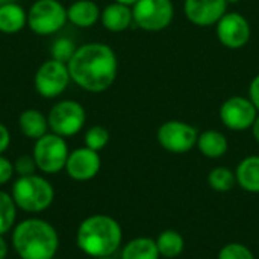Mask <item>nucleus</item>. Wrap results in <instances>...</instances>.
<instances>
[{"instance_id": "nucleus-26", "label": "nucleus", "mask_w": 259, "mask_h": 259, "mask_svg": "<svg viewBox=\"0 0 259 259\" xmlns=\"http://www.w3.org/2000/svg\"><path fill=\"white\" fill-rule=\"evenodd\" d=\"M76 49H77V46L70 38L59 36L53 41V44L50 47V58L67 64L71 59V56L74 55Z\"/></svg>"}, {"instance_id": "nucleus-5", "label": "nucleus", "mask_w": 259, "mask_h": 259, "mask_svg": "<svg viewBox=\"0 0 259 259\" xmlns=\"http://www.w3.org/2000/svg\"><path fill=\"white\" fill-rule=\"evenodd\" d=\"M67 21V8L59 0H35L27 9V27L39 36L58 33Z\"/></svg>"}, {"instance_id": "nucleus-19", "label": "nucleus", "mask_w": 259, "mask_h": 259, "mask_svg": "<svg viewBox=\"0 0 259 259\" xmlns=\"http://www.w3.org/2000/svg\"><path fill=\"white\" fill-rule=\"evenodd\" d=\"M196 147L203 156L209 159H219L226 155L229 149V143L223 132L217 129H208L199 134Z\"/></svg>"}, {"instance_id": "nucleus-1", "label": "nucleus", "mask_w": 259, "mask_h": 259, "mask_svg": "<svg viewBox=\"0 0 259 259\" xmlns=\"http://www.w3.org/2000/svg\"><path fill=\"white\" fill-rule=\"evenodd\" d=\"M71 82L88 93L109 90L118 73V59L114 49L105 42H87L77 46L67 62Z\"/></svg>"}, {"instance_id": "nucleus-7", "label": "nucleus", "mask_w": 259, "mask_h": 259, "mask_svg": "<svg viewBox=\"0 0 259 259\" xmlns=\"http://www.w3.org/2000/svg\"><path fill=\"white\" fill-rule=\"evenodd\" d=\"M70 150L65 138L47 132L44 137L35 141L32 156L39 171L44 175H56L65 168Z\"/></svg>"}, {"instance_id": "nucleus-25", "label": "nucleus", "mask_w": 259, "mask_h": 259, "mask_svg": "<svg viewBox=\"0 0 259 259\" xmlns=\"http://www.w3.org/2000/svg\"><path fill=\"white\" fill-rule=\"evenodd\" d=\"M83 143H85V147H88L91 150H96V152H100L109 143V131L106 127L100 126V124L91 126L85 132Z\"/></svg>"}, {"instance_id": "nucleus-34", "label": "nucleus", "mask_w": 259, "mask_h": 259, "mask_svg": "<svg viewBox=\"0 0 259 259\" xmlns=\"http://www.w3.org/2000/svg\"><path fill=\"white\" fill-rule=\"evenodd\" d=\"M114 2H118V3H123V5H127V6H134L138 0H114Z\"/></svg>"}, {"instance_id": "nucleus-28", "label": "nucleus", "mask_w": 259, "mask_h": 259, "mask_svg": "<svg viewBox=\"0 0 259 259\" xmlns=\"http://www.w3.org/2000/svg\"><path fill=\"white\" fill-rule=\"evenodd\" d=\"M14 170H15V175L18 176H30V175H35L38 167L32 155H21L15 159Z\"/></svg>"}, {"instance_id": "nucleus-14", "label": "nucleus", "mask_w": 259, "mask_h": 259, "mask_svg": "<svg viewBox=\"0 0 259 259\" xmlns=\"http://www.w3.org/2000/svg\"><path fill=\"white\" fill-rule=\"evenodd\" d=\"M226 0H185L184 14L190 23L199 27L215 26L226 14Z\"/></svg>"}, {"instance_id": "nucleus-8", "label": "nucleus", "mask_w": 259, "mask_h": 259, "mask_svg": "<svg viewBox=\"0 0 259 259\" xmlns=\"http://www.w3.org/2000/svg\"><path fill=\"white\" fill-rule=\"evenodd\" d=\"M71 82L70 71L65 62H59L56 59L44 61L33 76L35 91L47 100L58 99L65 93Z\"/></svg>"}, {"instance_id": "nucleus-15", "label": "nucleus", "mask_w": 259, "mask_h": 259, "mask_svg": "<svg viewBox=\"0 0 259 259\" xmlns=\"http://www.w3.org/2000/svg\"><path fill=\"white\" fill-rule=\"evenodd\" d=\"M100 21H102V26L112 33L124 32L134 23L132 6H127V5H123L118 2H112L102 9Z\"/></svg>"}, {"instance_id": "nucleus-4", "label": "nucleus", "mask_w": 259, "mask_h": 259, "mask_svg": "<svg viewBox=\"0 0 259 259\" xmlns=\"http://www.w3.org/2000/svg\"><path fill=\"white\" fill-rule=\"evenodd\" d=\"M11 196L18 209L29 214H38L50 208L55 200L53 185L42 176H18L11 188Z\"/></svg>"}, {"instance_id": "nucleus-32", "label": "nucleus", "mask_w": 259, "mask_h": 259, "mask_svg": "<svg viewBox=\"0 0 259 259\" xmlns=\"http://www.w3.org/2000/svg\"><path fill=\"white\" fill-rule=\"evenodd\" d=\"M8 252H9V246H8V243H6L5 237L0 235V259H6Z\"/></svg>"}, {"instance_id": "nucleus-27", "label": "nucleus", "mask_w": 259, "mask_h": 259, "mask_svg": "<svg viewBox=\"0 0 259 259\" xmlns=\"http://www.w3.org/2000/svg\"><path fill=\"white\" fill-rule=\"evenodd\" d=\"M217 259H255L252 250L241 243H229L219 252Z\"/></svg>"}, {"instance_id": "nucleus-20", "label": "nucleus", "mask_w": 259, "mask_h": 259, "mask_svg": "<svg viewBox=\"0 0 259 259\" xmlns=\"http://www.w3.org/2000/svg\"><path fill=\"white\" fill-rule=\"evenodd\" d=\"M235 178L241 190L252 194H259V155L243 158L237 165Z\"/></svg>"}, {"instance_id": "nucleus-18", "label": "nucleus", "mask_w": 259, "mask_h": 259, "mask_svg": "<svg viewBox=\"0 0 259 259\" xmlns=\"http://www.w3.org/2000/svg\"><path fill=\"white\" fill-rule=\"evenodd\" d=\"M18 129L26 138L33 141L39 140L47 132H50L47 115L39 109H33V108L24 109L18 115Z\"/></svg>"}, {"instance_id": "nucleus-33", "label": "nucleus", "mask_w": 259, "mask_h": 259, "mask_svg": "<svg viewBox=\"0 0 259 259\" xmlns=\"http://www.w3.org/2000/svg\"><path fill=\"white\" fill-rule=\"evenodd\" d=\"M252 135H253V138H255V141L259 144V114L258 117H256V120L253 121V124H252Z\"/></svg>"}, {"instance_id": "nucleus-16", "label": "nucleus", "mask_w": 259, "mask_h": 259, "mask_svg": "<svg viewBox=\"0 0 259 259\" xmlns=\"http://www.w3.org/2000/svg\"><path fill=\"white\" fill-rule=\"evenodd\" d=\"M27 26V9L9 0L0 3V33L14 35Z\"/></svg>"}, {"instance_id": "nucleus-35", "label": "nucleus", "mask_w": 259, "mask_h": 259, "mask_svg": "<svg viewBox=\"0 0 259 259\" xmlns=\"http://www.w3.org/2000/svg\"><path fill=\"white\" fill-rule=\"evenodd\" d=\"M228 3H238V2H241V0H226Z\"/></svg>"}, {"instance_id": "nucleus-36", "label": "nucleus", "mask_w": 259, "mask_h": 259, "mask_svg": "<svg viewBox=\"0 0 259 259\" xmlns=\"http://www.w3.org/2000/svg\"><path fill=\"white\" fill-rule=\"evenodd\" d=\"M94 259H114L112 256H103V258H94Z\"/></svg>"}, {"instance_id": "nucleus-11", "label": "nucleus", "mask_w": 259, "mask_h": 259, "mask_svg": "<svg viewBox=\"0 0 259 259\" xmlns=\"http://www.w3.org/2000/svg\"><path fill=\"white\" fill-rule=\"evenodd\" d=\"M258 114V109L250 102V99L243 96H232L226 99L222 103L219 112L222 123L228 129L235 132H243L250 129Z\"/></svg>"}, {"instance_id": "nucleus-6", "label": "nucleus", "mask_w": 259, "mask_h": 259, "mask_svg": "<svg viewBox=\"0 0 259 259\" xmlns=\"http://www.w3.org/2000/svg\"><path fill=\"white\" fill-rule=\"evenodd\" d=\"M47 121L50 132L62 138H70L77 135L83 129L87 112L83 105L77 100L62 99L50 108L47 114Z\"/></svg>"}, {"instance_id": "nucleus-10", "label": "nucleus", "mask_w": 259, "mask_h": 259, "mask_svg": "<svg viewBox=\"0 0 259 259\" xmlns=\"http://www.w3.org/2000/svg\"><path fill=\"white\" fill-rule=\"evenodd\" d=\"M134 23L147 32H159L168 27L175 17L171 0H138L132 6Z\"/></svg>"}, {"instance_id": "nucleus-9", "label": "nucleus", "mask_w": 259, "mask_h": 259, "mask_svg": "<svg viewBox=\"0 0 259 259\" xmlns=\"http://www.w3.org/2000/svg\"><path fill=\"white\" fill-rule=\"evenodd\" d=\"M199 131L182 120H168L158 127L156 140L158 144L175 155H182L196 147Z\"/></svg>"}, {"instance_id": "nucleus-2", "label": "nucleus", "mask_w": 259, "mask_h": 259, "mask_svg": "<svg viewBox=\"0 0 259 259\" xmlns=\"http://www.w3.org/2000/svg\"><path fill=\"white\" fill-rule=\"evenodd\" d=\"M123 243L120 223L105 214L90 215L77 228L76 244L80 252L91 258L112 256Z\"/></svg>"}, {"instance_id": "nucleus-12", "label": "nucleus", "mask_w": 259, "mask_h": 259, "mask_svg": "<svg viewBox=\"0 0 259 259\" xmlns=\"http://www.w3.org/2000/svg\"><path fill=\"white\" fill-rule=\"evenodd\" d=\"M219 41L232 50L244 47L250 39V23L240 12H226L215 24Z\"/></svg>"}, {"instance_id": "nucleus-13", "label": "nucleus", "mask_w": 259, "mask_h": 259, "mask_svg": "<svg viewBox=\"0 0 259 259\" xmlns=\"http://www.w3.org/2000/svg\"><path fill=\"white\" fill-rule=\"evenodd\" d=\"M100 167H102V159L99 152L83 146L70 152L64 170L67 171L68 178H71L73 181L87 182L99 175Z\"/></svg>"}, {"instance_id": "nucleus-24", "label": "nucleus", "mask_w": 259, "mask_h": 259, "mask_svg": "<svg viewBox=\"0 0 259 259\" xmlns=\"http://www.w3.org/2000/svg\"><path fill=\"white\" fill-rule=\"evenodd\" d=\"M237 184L235 171L228 167H215L208 175V185L217 193H228Z\"/></svg>"}, {"instance_id": "nucleus-29", "label": "nucleus", "mask_w": 259, "mask_h": 259, "mask_svg": "<svg viewBox=\"0 0 259 259\" xmlns=\"http://www.w3.org/2000/svg\"><path fill=\"white\" fill-rule=\"evenodd\" d=\"M14 162H11V159H8L5 155H0V185L8 184L14 178Z\"/></svg>"}, {"instance_id": "nucleus-3", "label": "nucleus", "mask_w": 259, "mask_h": 259, "mask_svg": "<svg viewBox=\"0 0 259 259\" xmlns=\"http://www.w3.org/2000/svg\"><path fill=\"white\" fill-rule=\"evenodd\" d=\"M12 247L20 259H55L59 249L58 231L42 219H26L12 229Z\"/></svg>"}, {"instance_id": "nucleus-22", "label": "nucleus", "mask_w": 259, "mask_h": 259, "mask_svg": "<svg viewBox=\"0 0 259 259\" xmlns=\"http://www.w3.org/2000/svg\"><path fill=\"white\" fill-rule=\"evenodd\" d=\"M155 241H156L158 252H159V255L162 258H178L184 252V249H185V240H184V237L178 231H173V229L162 231Z\"/></svg>"}, {"instance_id": "nucleus-31", "label": "nucleus", "mask_w": 259, "mask_h": 259, "mask_svg": "<svg viewBox=\"0 0 259 259\" xmlns=\"http://www.w3.org/2000/svg\"><path fill=\"white\" fill-rule=\"evenodd\" d=\"M11 146V134H9V129L0 123V155H3L8 147Z\"/></svg>"}, {"instance_id": "nucleus-21", "label": "nucleus", "mask_w": 259, "mask_h": 259, "mask_svg": "<svg viewBox=\"0 0 259 259\" xmlns=\"http://www.w3.org/2000/svg\"><path fill=\"white\" fill-rule=\"evenodd\" d=\"M161 255L156 241L149 237H138L131 240L120 253V259H159Z\"/></svg>"}, {"instance_id": "nucleus-17", "label": "nucleus", "mask_w": 259, "mask_h": 259, "mask_svg": "<svg viewBox=\"0 0 259 259\" xmlns=\"http://www.w3.org/2000/svg\"><path fill=\"white\" fill-rule=\"evenodd\" d=\"M102 9L94 0H74L70 6H67V18L68 21L80 29L93 27L100 20Z\"/></svg>"}, {"instance_id": "nucleus-30", "label": "nucleus", "mask_w": 259, "mask_h": 259, "mask_svg": "<svg viewBox=\"0 0 259 259\" xmlns=\"http://www.w3.org/2000/svg\"><path fill=\"white\" fill-rule=\"evenodd\" d=\"M249 99L259 112V73L252 79V82L249 85Z\"/></svg>"}, {"instance_id": "nucleus-23", "label": "nucleus", "mask_w": 259, "mask_h": 259, "mask_svg": "<svg viewBox=\"0 0 259 259\" xmlns=\"http://www.w3.org/2000/svg\"><path fill=\"white\" fill-rule=\"evenodd\" d=\"M17 205L12 196L0 190V235H6L15 226L17 220Z\"/></svg>"}]
</instances>
